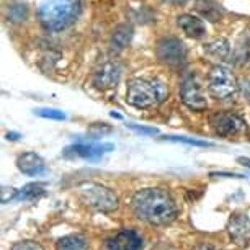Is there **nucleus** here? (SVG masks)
<instances>
[{"instance_id":"nucleus-14","label":"nucleus","mask_w":250,"mask_h":250,"mask_svg":"<svg viewBox=\"0 0 250 250\" xmlns=\"http://www.w3.org/2000/svg\"><path fill=\"white\" fill-rule=\"evenodd\" d=\"M177 25L187 36L195 38V40L205 35V25H203V21L198 17L190 15V13H183V15L178 17Z\"/></svg>"},{"instance_id":"nucleus-28","label":"nucleus","mask_w":250,"mask_h":250,"mask_svg":"<svg viewBox=\"0 0 250 250\" xmlns=\"http://www.w3.org/2000/svg\"><path fill=\"white\" fill-rule=\"evenodd\" d=\"M240 87H242L244 95L247 97L249 100H250V79H245L244 82H242V85H240Z\"/></svg>"},{"instance_id":"nucleus-11","label":"nucleus","mask_w":250,"mask_h":250,"mask_svg":"<svg viewBox=\"0 0 250 250\" xmlns=\"http://www.w3.org/2000/svg\"><path fill=\"white\" fill-rule=\"evenodd\" d=\"M115 146L106 144H74L65 149V155H74V157H82L87 160H98L103 154L111 152Z\"/></svg>"},{"instance_id":"nucleus-16","label":"nucleus","mask_w":250,"mask_h":250,"mask_svg":"<svg viewBox=\"0 0 250 250\" xmlns=\"http://www.w3.org/2000/svg\"><path fill=\"white\" fill-rule=\"evenodd\" d=\"M205 53L209 56V58L223 62V61L230 59V56H232V49H230V44H229L228 40H224V38H218V40H214V41H211V43L206 44Z\"/></svg>"},{"instance_id":"nucleus-23","label":"nucleus","mask_w":250,"mask_h":250,"mask_svg":"<svg viewBox=\"0 0 250 250\" xmlns=\"http://www.w3.org/2000/svg\"><path fill=\"white\" fill-rule=\"evenodd\" d=\"M35 115L46 118V120H58V121L65 120V113L54 110V108H38V110H35Z\"/></svg>"},{"instance_id":"nucleus-19","label":"nucleus","mask_w":250,"mask_h":250,"mask_svg":"<svg viewBox=\"0 0 250 250\" xmlns=\"http://www.w3.org/2000/svg\"><path fill=\"white\" fill-rule=\"evenodd\" d=\"M56 250H90L88 242L80 235H65L56 244Z\"/></svg>"},{"instance_id":"nucleus-6","label":"nucleus","mask_w":250,"mask_h":250,"mask_svg":"<svg viewBox=\"0 0 250 250\" xmlns=\"http://www.w3.org/2000/svg\"><path fill=\"white\" fill-rule=\"evenodd\" d=\"M155 56L167 67H182L187 61V48L178 38L167 36L162 38L155 46Z\"/></svg>"},{"instance_id":"nucleus-21","label":"nucleus","mask_w":250,"mask_h":250,"mask_svg":"<svg viewBox=\"0 0 250 250\" xmlns=\"http://www.w3.org/2000/svg\"><path fill=\"white\" fill-rule=\"evenodd\" d=\"M7 17L12 23H23L28 18V5L23 2H15L8 5Z\"/></svg>"},{"instance_id":"nucleus-26","label":"nucleus","mask_w":250,"mask_h":250,"mask_svg":"<svg viewBox=\"0 0 250 250\" xmlns=\"http://www.w3.org/2000/svg\"><path fill=\"white\" fill-rule=\"evenodd\" d=\"M128 126L129 129H133L134 133H139V134H144V136H155V134H159V131L155 129V128H146V126H138V125H133V123H128Z\"/></svg>"},{"instance_id":"nucleus-25","label":"nucleus","mask_w":250,"mask_h":250,"mask_svg":"<svg viewBox=\"0 0 250 250\" xmlns=\"http://www.w3.org/2000/svg\"><path fill=\"white\" fill-rule=\"evenodd\" d=\"M12 250H44V247L35 240H21V242L13 244Z\"/></svg>"},{"instance_id":"nucleus-3","label":"nucleus","mask_w":250,"mask_h":250,"mask_svg":"<svg viewBox=\"0 0 250 250\" xmlns=\"http://www.w3.org/2000/svg\"><path fill=\"white\" fill-rule=\"evenodd\" d=\"M168 95V88L160 79H133L128 83L126 102L138 110L160 105Z\"/></svg>"},{"instance_id":"nucleus-5","label":"nucleus","mask_w":250,"mask_h":250,"mask_svg":"<svg viewBox=\"0 0 250 250\" xmlns=\"http://www.w3.org/2000/svg\"><path fill=\"white\" fill-rule=\"evenodd\" d=\"M208 88L218 100H228L239 90V82L234 72L224 65H214L208 74Z\"/></svg>"},{"instance_id":"nucleus-4","label":"nucleus","mask_w":250,"mask_h":250,"mask_svg":"<svg viewBox=\"0 0 250 250\" xmlns=\"http://www.w3.org/2000/svg\"><path fill=\"white\" fill-rule=\"evenodd\" d=\"M77 190L82 203L92 209L100 211V213H111L118 208V196L115 191L100 183L83 182L77 187Z\"/></svg>"},{"instance_id":"nucleus-9","label":"nucleus","mask_w":250,"mask_h":250,"mask_svg":"<svg viewBox=\"0 0 250 250\" xmlns=\"http://www.w3.org/2000/svg\"><path fill=\"white\" fill-rule=\"evenodd\" d=\"M121 77V67L115 61H106L102 65H98L93 72L92 83L98 90H111L118 85Z\"/></svg>"},{"instance_id":"nucleus-24","label":"nucleus","mask_w":250,"mask_h":250,"mask_svg":"<svg viewBox=\"0 0 250 250\" xmlns=\"http://www.w3.org/2000/svg\"><path fill=\"white\" fill-rule=\"evenodd\" d=\"M18 190H15L13 187H2V190H0V201L3 203V205H7V203H10L13 200H18Z\"/></svg>"},{"instance_id":"nucleus-1","label":"nucleus","mask_w":250,"mask_h":250,"mask_svg":"<svg viewBox=\"0 0 250 250\" xmlns=\"http://www.w3.org/2000/svg\"><path fill=\"white\" fill-rule=\"evenodd\" d=\"M131 209L141 221L152 226H167L177 218V205L173 198L160 188H144L134 193Z\"/></svg>"},{"instance_id":"nucleus-27","label":"nucleus","mask_w":250,"mask_h":250,"mask_svg":"<svg viewBox=\"0 0 250 250\" xmlns=\"http://www.w3.org/2000/svg\"><path fill=\"white\" fill-rule=\"evenodd\" d=\"M211 177H226V178H244L240 173H226V172H213Z\"/></svg>"},{"instance_id":"nucleus-13","label":"nucleus","mask_w":250,"mask_h":250,"mask_svg":"<svg viewBox=\"0 0 250 250\" xmlns=\"http://www.w3.org/2000/svg\"><path fill=\"white\" fill-rule=\"evenodd\" d=\"M17 167H18V170L28 177H38V175H43L46 172L44 160L36 152H25V154L18 155Z\"/></svg>"},{"instance_id":"nucleus-2","label":"nucleus","mask_w":250,"mask_h":250,"mask_svg":"<svg viewBox=\"0 0 250 250\" xmlns=\"http://www.w3.org/2000/svg\"><path fill=\"white\" fill-rule=\"evenodd\" d=\"M80 13V0H46L38 10V20L48 31L70 26Z\"/></svg>"},{"instance_id":"nucleus-20","label":"nucleus","mask_w":250,"mask_h":250,"mask_svg":"<svg viewBox=\"0 0 250 250\" xmlns=\"http://www.w3.org/2000/svg\"><path fill=\"white\" fill-rule=\"evenodd\" d=\"M46 195V188L43 183H28L20 190L18 193V200L23 201H31V200H38V198Z\"/></svg>"},{"instance_id":"nucleus-30","label":"nucleus","mask_w":250,"mask_h":250,"mask_svg":"<svg viewBox=\"0 0 250 250\" xmlns=\"http://www.w3.org/2000/svg\"><path fill=\"white\" fill-rule=\"evenodd\" d=\"M164 3H168V5H185L188 0H162Z\"/></svg>"},{"instance_id":"nucleus-17","label":"nucleus","mask_w":250,"mask_h":250,"mask_svg":"<svg viewBox=\"0 0 250 250\" xmlns=\"http://www.w3.org/2000/svg\"><path fill=\"white\" fill-rule=\"evenodd\" d=\"M195 7L209 21H219L223 17V8L216 0H196Z\"/></svg>"},{"instance_id":"nucleus-12","label":"nucleus","mask_w":250,"mask_h":250,"mask_svg":"<svg viewBox=\"0 0 250 250\" xmlns=\"http://www.w3.org/2000/svg\"><path fill=\"white\" fill-rule=\"evenodd\" d=\"M143 240L133 230H120L115 237H111L106 242V250H141Z\"/></svg>"},{"instance_id":"nucleus-8","label":"nucleus","mask_w":250,"mask_h":250,"mask_svg":"<svg viewBox=\"0 0 250 250\" xmlns=\"http://www.w3.org/2000/svg\"><path fill=\"white\" fill-rule=\"evenodd\" d=\"M180 97L182 102L193 111H203L208 108V100L205 97V92L196 80L195 75H187L182 80L180 85Z\"/></svg>"},{"instance_id":"nucleus-29","label":"nucleus","mask_w":250,"mask_h":250,"mask_svg":"<svg viewBox=\"0 0 250 250\" xmlns=\"http://www.w3.org/2000/svg\"><path fill=\"white\" fill-rule=\"evenodd\" d=\"M193 250H218V249L209 244H200V245H196V247H193Z\"/></svg>"},{"instance_id":"nucleus-32","label":"nucleus","mask_w":250,"mask_h":250,"mask_svg":"<svg viewBox=\"0 0 250 250\" xmlns=\"http://www.w3.org/2000/svg\"><path fill=\"white\" fill-rule=\"evenodd\" d=\"M18 138H20V134H18V133H7V139L8 141H17Z\"/></svg>"},{"instance_id":"nucleus-22","label":"nucleus","mask_w":250,"mask_h":250,"mask_svg":"<svg viewBox=\"0 0 250 250\" xmlns=\"http://www.w3.org/2000/svg\"><path fill=\"white\" fill-rule=\"evenodd\" d=\"M165 141H173V143H185L188 146H196V147H214L213 143L208 141H198L191 138H183V136H164Z\"/></svg>"},{"instance_id":"nucleus-10","label":"nucleus","mask_w":250,"mask_h":250,"mask_svg":"<svg viewBox=\"0 0 250 250\" xmlns=\"http://www.w3.org/2000/svg\"><path fill=\"white\" fill-rule=\"evenodd\" d=\"M228 232L239 247L250 244V218L247 214H234L228 223Z\"/></svg>"},{"instance_id":"nucleus-7","label":"nucleus","mask_w":250,"mask_h":250,"mask_svg":"<svg viewBox=\"0 0 250 250\" xmlns=\"http://www.w3.org/2000/svg\"><path fill=\"white\" fill-rule=\"evenodd\" d=\"M209 125L214 129L216 134L224 136V138H235V136H242L247 131V123L242 118L234 115V113L219 111L214 113L209 118Z\"/></svg>"},{"instance_id":"nucleus-15","label":"nucleus","mask_w":250,"mask_h":250,"mask_svg":"<svg viewBox=\"0 0 250 250\" xmlns=\"http://www.w3.org/2000/svg\"><path fill=\"white\" fill-rule=\"evenodd\" d=\"M131 40H133V28H131V25L116 26L110 41L111 51L113 53H121L123 49H126L129 46Z\"/></svg>"},{"instance_id":"nucleus-18","label":"nucleus","mask_w":250,"mask_h":250,"mask_svg":"<svg viewBox=\"0 0 250 250\" xmlns=\"http://www.w3.org/2000/svg\"><path fill=\"white\" fill-rule=\"evenodd\" d=\"M232 58L240 65H250V30L244 31L237 41V48L232 53Z\"/></svg>"},{"instance_id":"nucleus-31","label":"nucleus","mask_w":250,"mask_h":250,"mask_svg":"<svg viewBox=\"0 0 250 250\" xmlns=\"http://www.w3.org/2000/svg\"><path fill=\"white\" fill-rule=\"evenodd\" d=\"M237 164H240V165H244V167L250 168V157H239L237 159Z\"/></svg>"}]
</instances>
